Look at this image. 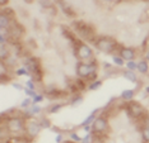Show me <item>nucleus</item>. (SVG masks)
Returning a JSON list of instances; mask_svg holds the SVG:
<instances>
[{"instance_id": "obj_1", "label": "nucleus", "mask_w": 149, "mask_h": 143, "mask_svg": "<svg viewBox=\"0 0 149 143\" xmlns=\"http://www.w3.org/2000/svg\"><path fill=\"white\" fill-rule=\"evenodd\" d=\"M75 74L77 77L83 80H89L94 81L97 80L98 76V62L96 58L88 61V62H84V61H79L75 66Z\"/></svg>"}, {"instance_id": "obj_46", "label": "nucleus", "mask_w": 149, "mask_h": 143, "mask_svg": "<svg viewBox=\"0 0 149 143\" xmlns=\"http://www.w3.org/2000/svg\"><path fill=\"white\" fill-rule=\"evenodd\" d=\"M18 143H19V142H18Z\"/></svg>"}, {"instance_id": "obj_10", "label": "nucleus", "mask_w": 149, "mask_h": 143, "mask_svg": "<svg viewBox=\"0 0 149 143\" xmlns=\"http://www.w3.org/2000/svg\"><path fill=\"white\" fill-rule=\"evenodd\" d=\"M74 29H75V32L80 37H83V38H93V33H94L93 28L89 24L82 22V20H80V22L79 20L74 22Z\"/></svg>"}, {"instance_id": "obj_34", "label": "nucleus", "mask_w": 149, "mask_h": 143, "mask_svg": "<svg viewBox=\"0 0 149 143\" xmlns=\"http://www.w3.org/2000/svg\"><path fill=\"white\" fill-rule=\"evenodd\" d=\"M12 86L14 87L15 90H18V91H21V90H24V86H23L22 84H18V82H12Z\"/></svg>"}, {"instance_id": "obj_15", "label": "nucleus", "mask_w": 149, "mask_h": 143, "mask_svg": "<svg viewBox=\"0 0 149 143\" xmlns=\"http://www.w3.org/2000/svg\"><path fill=\"white\" fill-rule=\"evenodd\" d=\"M123 77L125 80H127L129 82H133V84H136L138 82V75L135 71H130V70H124L123 71Z\"/></svg>"}, {"instance_id": "obj_40", "label": "nucleus", "mask_w": 149, "mask_h": 143, "mask_svg": "<svg viewBox=\"0 0 149 143\" xmlns=\"http://www.w3.org/2000/svg\"><path fill=\"white\" fill-rule=\"evenodd\" d=\"M145 94H147V95H149V86H147V87H145Z\"/></svg>"}, {"instance_id": "obj_5", "label": "nucleus", "mask_w": 149, "mask_h": 143, "mask_svg": "<svg viewBox=\"0 0 149 143\" xmlns=\"http://www.w3.org/2000/svg\"><path fill=\"white\" fill-rule=\"evenodd\" d=\"M24 67L29 71L32 79L41 80L42 70H41V63H40L38 58H36V57H28V58L24 61Z\"/></svg>"}, {"instance_id": "obj_30", "label": "nucleus", "mask_w": 149, "mask_h": 143, "mask_svg": "<svg viewBox=\"0 0 149 143\" xmlns=\"http://www.w3.org/2000/svg\"><path fill=\"white\" fill-rule=\"evenodd\" d=\"M24 87L27 89H31V90H36V84H35V79H32V77H29L28 80L24 82Z\"/></svg>"}, {"instance_id": "obj_24", "label": "nucleus", "mask_w": 149, "mask_h": 143, "mask_svg": "<svg viewBox=\"0 0 149 143\" xmlns=\"http://www.w3.org/2000/svg\"><path fill=\"white\" fill-rule=\"evenodd\" d=\"M33 104V100H32V98H28L27 96L26 99H23L22 100V103L19 104V108L21 109H28L31 105Z\"/></svg>"}, {"instance_id": "obj_25", "label": "nucleus", "mask_w": 149, "mask_h": 143, "mask_svg": "<svg viewBox=\"0 0 149 143\" xmlns=\"http://www.w3.org/2000/svg\"><path fill=\"white\" fill-rule=\"evenodd\" d=\"M94 141H96V135L91 132V133H87L86 135H84L80 143H94Z\"/></svg>"}, {"instance_id": "obj_13", "label": "nucleus", "mask_w": 149, "mask_h": 143, "mask_svg": "<svg viewBox=\"0 0 149 143\" xmlns=\"http://www.w3.org/2000/svg\"><path fill=\"white\" fill-rule=\"evenodd\" d=\"M135 95H136V91H135L134 89H125L121 91L120 94V99L124 101V103H126V101H131L134 100Z\"/></svg>"}, {"instance_id": "obj_28", "label": "nucleus", "mask_w": 149, "mask_h": 143, "mask_svg": "<svg viewBox=\"0 0 149 143\" xmlns=\"http://www.w3.org/2000/svg\"><path fill=\"white\" fill-rule=\"evenodd\" d=\"M28 109L32 111V114H33V115H38V114L42 111V108L40 107L38 104H32V105H31V107H29Z\"/></svg>"}, {"instance_id": "obj_8", "label": "nucleus", "mask_w": 149, "mask_h": 143, "mask_svg": "<svg viewBox=\"0 0 149 143\" xmlns=\"http://www.w3.org/2000/svg\"><path fill=\"white\" fill-rule=\"evenodd\" d=\"M108 129V119L106 115L101 114L96 118V120L92 123V133L96 135H102L104 132H107Z\"/></svg>"}, {"instance_id": "obj_37", "label": "nucleus", "mask_w": 149, "mask_h": 143, "mask_svg": "<svg viewBox=\"0 0 149 143\" xmlns=\"http://www.w3.org/2000/svg\"><path fill=\"white\" fill-rule=\"evenodd\" d=\"M144 60H147L148 62H149V47L144 51Z\"/></svg>"}, {"instance_id": "obj_6", "label": "nucleus", "mask_w": 149, "mask_h": 143, "mask_svg": "<svg viewBox=\"0 0 149 143\" xmlns=\"http://www.w3.org/2000/svg\"><path fill=\"white\" fill-rule=\"evenodd\" d=\"M75 56L79 61H91L94 58V52L91 46H88L84 42H78L75 46Z\"/></svg>"}, {"instance_id": "obj_12", "label": "nucleus", "mask_w": 149, "mask_h": 143, "mask_svg": "<svg viewBox=\"0 0 149 143\" xmlns=\"http://www.w3.org/2000/svg\"><path fill=\"white\" fill-rule=\"evenodd\" d=\"M101 109L100 108H96V109H93L92 111H91L89 114H88V117L84 119V120L80 123V127H83V125H92V123L94 120H96V118L98 117V111H100Z\"/></svg>"}, {"instance_id": "obj_23", "label": "nucleus", "mask_w": 149, "mask_h": 143, "mask_svg": "<svg viewBox=\"0 0 149 143\" xmlns=\"http://www.w3.org/2000/svg\"><path fill=\"white\" fill-rule=\"evenodd\" d=\"M14 75H15V76H18V77H21V76L31 77V74H29V71L27 70L24 66H22V67H17V69L14 70Z\"/></svg>"}, {"instance_id": "obj_2", "label": "nucleus", "mask_w": 149, "mask_h": 143, "mask_svg": "<svg viewBox=\"0 0 149 143\" xmlns=\"http://www.w3.org/2000/svg\"><path fill=\"white\" fill-rule=\"evenodd\" d=\"M3 120H4L3 128H5L9 134L18 135L21 133H24L27 120L23 118L22 114L21 115H12V117H8L6 119H3Z\"/></svg>"}, {"instance_id": "obj_33", "label": "nucleus", "mask_w": 149, "mask_h": 143, "mask_svg": "<svg viewBox=\"0 0 149 143\" xmlns=\"http://www.w3.org/2000/svg\"><path fill=\"white\" fill-rule=\"evenodd\" d=\"M43 99H45V95L38 93L35 98L32 99V100H33V104H38V103H41V101H43Z\"/></svg>"}, {"instance_id": "obj_3", "label": "nucleus", "mask_w": 149, "mask_h": 143, "mask_svg": "<svg viewBox=\"0 0 149 143\" xmlns=\"http://www.w3.org/2000/svg\"><path fill=\"white\" fill-rule=\"evenodd\" d=\"M94 47L102 53H106V54H111L115 51H118L120 46L118 43L116 42V39L112 38V37H108V36H102V37H98V38L94 39Z\"/></svg>"}, {"instance_id": "obj_7", "label": "nucleus", "mask_w": 149, "mask_h": 143, "mask_svg": "<svg viewBox=\"0 0 149 143\" xmlns=\"http://www.w3.org/2000/svg\"><path fill=\"white\" fill-rule=\"evenodd\" d=\"M14 10L10 8H1L0 13V29L8 30L14 23Z\"/></svg>"}, {"instance_id": "obj_26", "label": "nucleus", "mask_w": 149, "mask_h": 143, "mask_svg": "<svg viewBox=\"0 0 149 143\" xmlns=\"http://www.w3.org/2000/svg\"><path fill=\"white\" fill-rule=\"evenodd\" d=\"M125 67H126V70L136 71V69H138V62L135 60H133V61H126V63H125Z\"/></svg>"}, {"instance_id": "obj_19", "label": "nucleus", "mask_w": 149, "mask_h": 143, "mask_svg": "<svg viewBox=\"0 0 149 143\" xmlns=\"http://www.w3.org/2000/svg\"><path fill=\"white\" fill-rule=\"evenodd\" d=\"M57 4L60 5V8H61V10L64 12V14H66V15H74V13H73V9L70 8L69 5L66 4L65 1H64V0H59V1H57Z\"/></svg>"}, {"instance_id": "obj_11", "label": "nucleus", "mask_w": 149, "mask_h": 143, "mask_svg": "<svg viewBox=\"0 0 149 143\" xmlns=\"http://www.w3.org/2000/svg\"><path fill=\"white\" fill-rule=\"evenodd\" d=\"M125 61H133L136 58V50L134 47H125V46H120L118 48V53Z\"/></svg>"}, {"instance_id": "obj_18", "label": "nucleus", "mask_w": 149, "mask_h": 143, "mask_svg": "<svg viewBox=\"0 0 149 143\" xmlns=\"http://www.w3.org/2000/svg\"><path fill=\"white\" fill-rule=\"evenodd\" d=\"M64 107H65L64 103H55V104L50 105L49 109H47V111H49V114H56V113H59Z\"/></svg>"}, {"instance_id": "obj_20", "label": "nucleus", "mask_w": 149, "mask_h": 143, "mask_svg": "<svg viewBox=\"0 0 149 143\" xmlns=\"http://www.w3.org/2000/svg\"><path fill=\"white\" fill-rule=\"evenodd\" d=\"M102 85H103L102 80H94V81H91V82L88 84L87 89L91 90V91H96L98 89H101V87H102Z\"/></svg>"}, {"instance_id": "obj_29", "label": "nucleus", "mask_w": 149, "mask_h": 143, "mask_svg": "<svg viewBox=\"0 0 149 143\" xmlns=\"http://www.w3.org/2000/svg\"><path fill=\"white\" fill-rule=\"evenodd\" d=\"M69 137H70V141L77 142V143H80V142H82V138H83V137H80V135L78 134L77 132H70Z\"/></svg>"}, {"instance_id": "obj_14", "label": "nucleus", "mask_w": 149, "mask_h": 143, "mask_svg": "<svg viewBox=\"0 0 149 143\" xmlns=\"http://www.w3.org/2000/svg\"><path fill=\"white\" fill-rule=\"evenodd\" d=\"M136 71L140 75H143V76H148L149 74V62L147 60L141 58L140 61H138V69Z\"/></svg>"}, {"instance_id": "obj_35", "label": "nucleus", "mask_w": 149, "mask_h": 143, "mask_svg": "<svg viewBox=\"0 0 149 143\" xmlns=\"http://www.w3.org/2000/svg\"><path fill=\"white\" fill-rule=\"evenodd\" d=\"M55 142L56 143H63L64 142V135H63V133H57V135L55 137Z\"/></svg>"}, {"instance_id": "obj_31", "label": "nucleus", "mask_w": 149, "mask_h": 143, "mask_svg": "<svg viewBox=\"0 0 149 143\" xmlns=\"http://www.w3.org/2000/svg\"><path fill=\"white\" fill-rule=\"evenodd\" d=\"M38 3L43 9H49L50 6H52V0H38Z\"/></svg>"}, {"instance_id": "obj_36", "label": "nucleus", "mask_w": 149, "mask_h": 143, "mask_svg": "<svg viewBox=\"0 0 149 143\" xmlns=\"http://www.w3.org/2000/svg\"><path fill=\"white\" fill-rule=\"evenodd\" d=\"M83 131L87 132V133H89V132H92V125H83Z\"/></svg>"}, {"instance_id": "obj_38", "label": "nucleus", "mask_w": 149, "mask_h": 143, "mask_svg": "<svg viewBox=\"0 0 149 143\" xmlns=\"http://www.w3.org/2000/svg\"><path fill=\"white\" fill-rule=\"evenodd\" d=\"M9 3V0H0V5H1V8H5V5Z\"/></svg>"}, {"instance_id": "obj_17", "label": "nucleus", "mask_w": 149, "mask_h": 143, "mask_svg": "<svg viewBox=\"0 0 149 143\" xmlns=\"http://www.w3.org/2000/svg\"><path fill=\"white\" fill-rule=\"evenodd\" d=\"M140 135L143 143H149V124L145 123L143 127L140 128Z\"/></svg>"}, {"instance_id": "obj_41", "label": "nucleus", "mask_w": 149, "mask_h": 143, "mask_svg": "<svg viewBox=\"0 0 149 143\" xmlns=\"http://www.w3.org/2000/svg\"><path fill=\"white\" fill-rule=\"evenodd\" d=\"M23 1H24V3H27V4H31V3L33 1V0H23Z\"/></svg>"}, {"instance_id": "obj_27", "label": "nucleus", "mask_w": 149, "mask_h": 143, "mask_svg": "<svg viewBox=\"0 0 149 143\" xmlns=\"http://www.w3.org/2000/svg\"><path fill=\"white\" fill-rule=\"evenodd\" d=\"M38 122H40V124H41L42 129H46V128H50V127H51V122H50V119H47L46 117L40 118Z\"/></svg>"}, {"instance_id": "obj_22", "label": "nucleus", "mask_w": 149, "mask_h": 143, "mask_svg": "<svg viewBox=\"0 0 149 143\" xmlns=\"http://www.w3.org/2000/svg\"><path fill=\"white\" fill-rule=\"evenodd\" d=\"M83 96L80 94H74L72 98H70V105H72V107H77V105H79V104H82L83 103Z\"/></svg>"}, {"instance_id": "obj_4", "label": "nucleus", "mask_w": 149, "mask_h": 143, "mask_svg": "<svg viewBox=\"0 0 149 143\" xmlns=\"http://www.w3.org/2000/svg\"><path fill=\"white\" fill-rule=\"evenodd\" d=\"M124 109L133 119H140L147 115V110H145L144 105L140 104L139 101H135V100L126 101L124 105Z\"/></svg>"}, {"instance_id": "obj_45", "label": "nucleus", "mask_w": 149, "mask_h": 143, "mask_svg": "<svg viewBox=\"0 0 149 143\" xmlns=\"http://www.w3.org/2000/svg\"><path fill=\"white\" fill-rule=\"evenodd\" d=\"M148 76H149V74H148Z\"/></svg>"}, {"instance_id": "obj_9", "label": "nucleus", "mask_w": 149, "mask_h": 143, "mask_svg": "<svg viewBox=\"0 0 149 143\" xmlns=\"http://www.w3.org/2000/svg\"><path fill=\"white\" fill-rule=\"evenodd\" d=\"M42 131V127L41 124H40L38 120H36V119H28L26 123V131H24V134L26 137L31 141V139H35L37 135L40 134V132Z\"/></svg>"}, {"instance_id": "obj_44", "label": "nucleus", "mask_w": 149, "mask_h": 143, "mask_svg": "<svg viewBox=\"0 0 149 143\" xmlns=\"http://www.w3.org/2000/svg\"><path fill=\"white\" fill-rule=\"evenodd\" d=\"M147 42H148V47H149V37H148V39H147Z\"/></svg>"}, {"instance_id": "obj_21", "label": "nucleus", "mask_w": 149, "mask_h": 143, "mask_svg": "<svg viewBox=\"0 0 149 143\" xmlns=\"http://www.w3.org/2000/svg\"><path fill=\"white\" fill-rule=\"evenodd\" d=\"M112 63L117 67H124L125 63H126V61H125L120 54H112Z\"/></svg>"}, {"instance_id": "obj_16", "label": "nucleus", "mask_w": 149, "mask_h": 143, "mask_svg": "<svg viewBox=\"0 0 149 143\" xmlns=\"http://www.w3.org/2000/svg\"><path fill=\"white\" fill-rule=\"evenodd\" d=\"M12 56V50H10V46L9 45H5V46H0V60L1 62H4Z\"/></svg>"}, {"instance_id": "obj_39", "label": "nucleus", "mask_w": 149, "mask_h": 143, "mask_svg": "<svg viewBox=\"0 0 149 143\" xmlns=\"http://www.w3.org/2000/svg\"><path fill=\"white\" fill-rule=\"evenodd\" d=\"M103 1H104V3H108V4H111V3H113L115 0H103Z\"/></svg>"}, {"instance_id": "obj_42", "label": "nucleus", "mask_w": 149, "mask_h": 143, "mask_svg": "<svg viewBox=\"0 0 149 143\" xmlns=\"http://www.w3.org/2000/svg\"><path fill=\"white\" fill-rule=\"evenodd\" d=\"M147 124H149V114L147 115Z\"/></svg>"}, {"instance_id": "obj_32", "label": "nucleus", "mask_w": 149, "mask_h": 143, "mask_svg": "<svg viewBox=\"0 0 149 143\" xmlns=\"http://www.w3.org/2000/svg\"><path fill=\"white\" fill-rule=\"evenodd\" d=\"M24 94H26L28 98H32V99H33L38 93H37L36 90H31V89H27V87H24Z\"/></svg>"}, {"instance_id": "obj_43", "label": "nucleus", "mask_w": 149, "mask_h": 143, "mask_svg": "<svg viewBox=\"0 0 149 143\" xmlns=\"http://www.w3.org/2000/svg\"><path fill=\"white\" fill-rule=\"evenodd\" d=\"M63 143H77V142H73V141H69V142H63Z\"/></svg>"}]
</instances>
